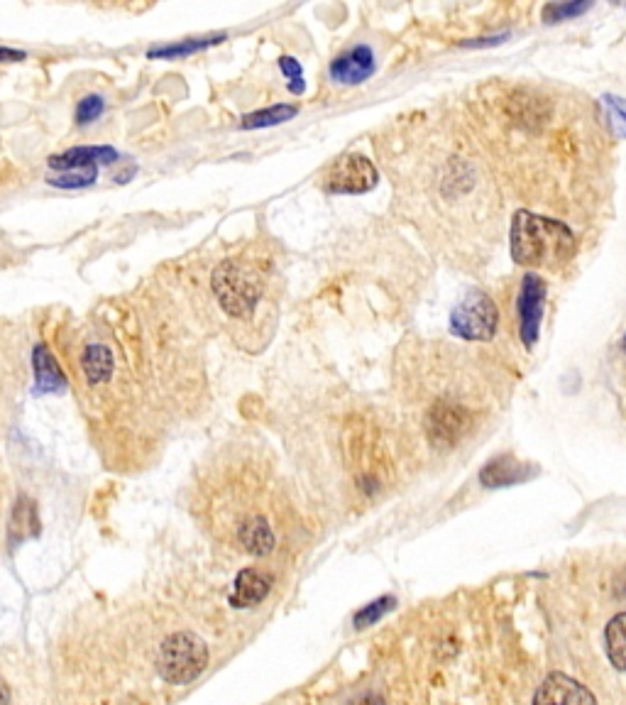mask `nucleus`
Instances as JSON below:
<instances>
[{
    "label": "nucleus",
    "mask_w": 626,
    "mask_h": 705,
    "mask_svg": "<svg viewBox=\"0 0 626 705\" xmlns=\"http://www.w3.org/2000/svg\"><path fill=\"white\" fill-rule=\"evenodd\" d=\"M208 287L218 311L230 321L245 324L255 319L265 299L267 275L260 262L250 255H228L211 270Z\"/></svg>",
    "instance_id": "obj_3"
},
{
    "label": "nucleus",
    "mask_w": 626,
    "mask_h": 705,
    "mask_svg": "<svg viewBox=\"0 0 626 705\" xmlns=\"http://www.w3.org/2000/svg\"><path fill=\"white\" fill-rule=\"evenodd\" d=\"M543 306H546V282L534 275V272H529V275H524V280H521L519 297H516L519 338L526 346V351H531L538 343V336H541Z\"/></svg>",
    "instance_id": "obj_8"
},
{
    "label": "nucleus",
    "mask_w": 626,
    "mask_h": 705,
    "mask_svg": "<svg viewBox=\"0 0 626 705\" xmlns=\"http://www.w3.org/2000/svg\"><path fill=\"white\" fill-rule=\"evenodd\" d=\"M32 368H35V390L37 395H49V392H62L69 387L67 375H64L62 363L49 348L47 341H40L32 346Z\"/></svg>",
    "instance_id": "obj_12"
},
{
    "label": "nucleus",
    "mask_w": 626,
    "mask_h": 705,
    "mask_svg": "<svg viewBox=\"0 0 626 705\" xmlns=\"http://www.w3.org/2000/svg\"><path fill=\"white\" fill-rule=\"evenodd\" d=\"M206 664V644L196 635H191V632H177V635L167 637L157 654L159 676L167 683H177V686L199 679Z\"/></svg>",
    "instance_id": "obj_4"
},
{
    "label": "nucleus",
    "mask_w": 626,
    "mask_h": 705,
    "mask_svg": "<svg viewBox=\"0 0 626 705\" xmlns=\"http://www.w3.org/2000/svg\"><path fill=\"white\" fill-rule=\"evenodd\" d=\"M27 534H37V517L35 505L27 497H20L18 507L13 512V522H10V537L15 541H23Z\"/></svg>",
    "instance_id": "obj_20"
},
{
    "label": "nucleus",
    "mask_w": 626,
    "mask_h": 705,
    "mask_svg": "<svg viewBox=\"0 0 626 705\" xmlns=\"http://www.w3.org/2000/svg\"><path fill=\"white\" fill-rule=\"evenodd\" d=\"M512 258L524 267L556 270L578 253V238L563 221L519 211L512 221Z\"/></svg>",
    "instance_id": "obj_2"
},
{
    "label": "nucleus",
    "mask_w": 626,
    "mask_h": 705,
    "mask_svg": "<svg viewBox=\"0 0 626 705\" xmlns=\"http://www.w3.org/2000/svg\"><path fill=\"white\" fill-rule=\"evenodd\" d=\"M604 644H607V657L614 669L626 674V612L609 620L604 630Z\"/></svg>",
    "instance_id": "obj_18"
},
{
    "label": "nucleus",
    "mask_w": 626,
    "mask_h": 705,
    "mask_svg": "<svg viewBox=\"0 0 626 705\" xmlns=\"http://www.w3.org/2000/svg\"><path fill=\"white\" fill-rule=\"evenodd\" d=\"M98 169H74V172H62L59 177H47V184L59 189H86L96 182Z\"/></svg>",
    "instance_id": "obj_22"
},
{
    "label": "nucleus",
    "mask_w": 626,
    "mask_h": 705,
    "mask_svg": "<svg viewBox=\"0 0 626 705\" xmlns=\"http://www.w3.org/2000/svg\"><path fill=\"white\" fill-rule=\"evenodd\" d=\"M101 299L52 331L76 404L93 429L159 436L203 392L201 351L167 284Z\"/></svg>",
    "instance_id": "obj_1"
},
{
    "label": "nucleus",
    "mask_w": 626,
    "mask_h": 705,
    "mask_svg": "<svg viewBox=\"0 0 626 705\" xmlns=\"http://www.w3.org/2000/svg\"><path fill=\"white\" fill-rule=\"evenodd\" d=\"M507 40V35H499V37H485V40H470L463 42V47H487V45H499V42Z\"/></svg>",
    "instance_id": "obj_28"
},
{
    "label": "nucleus",
    "mask_w": 626,
    "mask_h": 705,
    "mask_svg": "<svg viewBox=\"0 0 626 705\" xmlns=\"http://www.w3.org/2000/svg\"><path fill=\"white\" fill-rule=\"evenodd\" d=\"M279 67H282L284 76L289 79V89L294 91V94H301V91H304V81H301L304 69H301V64L296 62L294 57H282L279 59Z\"/></svg>",
    "instance_id": "obj_26"
},
{
    "label": "nucleus",
    "mask_w": 626,
    "mask_h": 705,
    "mask_svg": "<svg viewBox=\"0 0 626 705\" xmlns=\"http://www.w3.org/2000/svg\"><path fill=\"white\" fill-rule=\"evenodd\" d=\"M377 71V59L367 45H358L343 52L331 62V79L343 86H358Z\"/></svg>",
    "instance_id": "obj_11"
},
{
    "label": "nucleus",
    "mask_w": 626,
    "mask_h": 705,
    "mask_svg": "<svg viewBox=\"0 0 626 705\" xmlns=\"http://www.w3.org/2000/svg\"><path fill=\"white\" fill-rule=\"evenodd\" d=\"M499 326V309L490 294L472 292L460 299L450 314V331L463 341H492Z\"/></svg>",
    "instance_id": "obj_6"
},
{
    "label": "nucleus",
    "mask_w": 626,
    "mask_h": 705,
    "mask_svg": "<svg viewBox=\"0 0 626 705\" xmlns=\"http://www.w3.org/2000/svg\"><path fill=\"white\" fill-rule=\"evenodd\" d=\"M592 8V3H548L543 8V20L546 23H560V20L578 18V15L587 13Z\"/></svg>",
    "instance_id": "obj_24"
},
{
    "label": "nucleus",
    "mask_w": 626,
    "mask_h": 705,
    "mask_svg": "<svg viewBox=\"0 0 626 705\" xmlns=\"http://www.w3.org/2000/svg\"><path fill=\"white\" fill-rule=\"evenodd\" d=\"M233 532L235 541H238V546L245 554L267 556L272 554L274 546H277V534H274L272 524H269L265 515H250L240 519Z\"/></svg>",
    "instance_id": "obj_13"
},
{
    "label": "nucleus",
    "mask_w": 626,
    "mask_h": 705,
    "mask_svg": "<svg viewBox=\"0 0 626 705\" xmlns=\"http://www.w3.org/2000/svg\"><path fill=\"white\" fill-rule=\"evenodd\" d=\"M272 576L260 568H243L235 578L233 593H230V605L233 608H252L260 605L272 590Z\"/></svg>",
    "instance_id": "obj_15"
},
{
    "label": "nucleus",
    "mask_w": 626,
    "mask_h": 705,
    "mask_svg": "<svg viewBox=\"0 0 626 705\" xmlns=\"http://www.w3.org/2000/svg\"><path fill=\"white\" fill-rule=\"evenodd\" d=\"M534 473V468L524 466V463L516 461L514 456H499L480 470V485L490 490L509 488V485L524 483V480H529Z\"/></svg>",
    "instance_id": "obj_16"
},
{
    "label": "nucleus",
    "mask_w": 626,
    "mask_h": 705,
    "mask_svg": "<svg viewBox=\"0 0 626 705\" xmlns=\"http://www.w3.org/2000/svg\"><path fill=\"white\" fill-rule=\"evenodd\" d=\"M225 35H211V37H189V40L169 42V45H157L147 52V59H184L191 54L203 52V49L221 45Z\"/></svg>",
    "instance_id": "obj_17"
},
{
    "label": "nucleus",
    "mask_w": 626,
    "mask_h": 705,
    "mask_svg": "<svg viewBox=\"0 0 626 705\" xmlns=\"http://www.w3.org/2000/svg\"><path fill=\"white\" fill-rule=\"evenodd\" d=\"M534 705H597V698L580 681L565 674H551L538 686Z\"/></svg>",
    "instance_id": "obj_10"
},
{
    "label": "nucleus",
    "mask_w": 626,
    "mask_h": 705,
    "mask_svg": "<svg viewBox=\"0 0 626 705\" xmlns=\"http://www.w3.org/2000/svg\"><path fill=\"white\" fill-rule=\"evenodd\" d=\"M299 113V108L291 106V103H277V106L265 108V111H255L250 116L243 118L240 128L243 130H260V128H272V125H282L287 123Z\"/></svg>",
    "instance_id": "obj_19"
},
{
    "label": "nucleus",
    "mask_w": 626,
    "mask_h": 705,
    "mask_svg": "<svg viewBox=\"0 0 626 705\" xmlns=\"http://www.w3.org/2000/svg\"><path fill=\"white\" fill-rule=\"evenodd\" d=\"M353 705H382L380 696H375V693H365V696L358 698Z\"/></svg>",
    "instance_id": "obj_29"
},
{
    "label": "nucleus",
    "mask_w": 626,
    "mask_h": 705,
    "mask_svg": "<svg viewBox=\"0 0 626 705\" xmlns=\"http://www.w3.org/2000/svg\"><path fill=\"white\" fill-rule=\"evenodd\" d=\"M602 103H604V111H607L609 125H612L614 135H617L619 140H624L626 138V98L604 94Z\"/></svg>",
    "instance_id": "obj_21"
},
{
    "label": "nucleus",
    "mask_w": 626,
    "mask_h": 705,
    "mask_svg": "<svg viewBox=\"0 0 626 705\" xmlns=\"http://www.w3.org/2000/svg\"><path fill=\"white\" fill-rule=\"evenodd\" d=\"M477 414L468 404L455 400H436L424 414V431L428 444L438 451H450L475 431Z\"/></svg>",
    "instance_id": "obj_5"
},
{
    "label": "nucleus",
    "mask_w": 626,
    "mask_h": 705,
    "mask_svg": "<svg viewBox=\"0 0 626 705\" xmlns=\"http://www.w3.org/2000/svg\"><path fill=\"white\" fill-rule=\"evenodd\" d=\"M350 436H353V444H350V456L358 463V478L360 485L365 490H377L382 483V458L384 453L375 446V436L365 429V426H358V429H350Z\"/></svg>",
    "instance_id": "obj_9"
},
{
    "label": "nucleus",
    "mask_w": 626,
    "mask_h": 705,
    "mask_svg": "<svg viewBox=\"0 0 626 705\" xmlns=\"http://www.w3.org/2000/svg\"><path fill=\"white\" fill-rule=\"evenodd\" d=\"M622 348H624V353H626V336H624V343H622Z\"/></svg>",
    "instance_id": "obj_31"
},
{
    "label": "nucleus",
    "mask_w": 626,
    "mask_h": 705,
    "mask_svg": "<svg viewBox=\"0 0 626 705\" xmlns=\"http://www.w3.org/2000/svg\"><path fill=\"white\" fill-rule=\"evenodd\" d=\"M375 165L362 155H343L323 172L321 187L326 194H365L377 187Z\"/></svg>",
    "instance_id": "obj_7"
},
{
    "label": "nucleus",
    "mask_w": 626,
    "mask_h": 705,
    "mask_svg": "<svg viewBox=\"0 0 626 705\" xmlns=\"http://www.w3.org/2000/svg\"><path fill=\"white\" fill-rule=\"evenodd\" d=\"M8 703H10V691H8V686L0 681V705H8Z\"/></svg>",
    "instance_id": "obj_30"
},
{
    "label": "nucleus",
    "mask_w": 626,
    "mask_h": 705,
    "mask_svg": "<svg viewBox=\"0 0 626 705\" xmlns=\"http://www.w3.org/2000/svg\"><path fill=\"white\" fill-rule=\"evenodd\" d=\"M118 152L108 145H91V147H74V150L52 155L47 160L49 169L59 172H74V169H98L101 165H113L118 160Z\"/></svg>",
    "instance_id": "obj_14"
},
{
    "label": "nucleus",
    "mask_w": 626,
    "mask_h": 705,
    "mask_svg": "<svg viewBox=\"0 0 626 705\" xmlns=\"http://www.w3.org/2000/svg\"><path fill=\"white\" fill-rule=\"evenodd\" d=\"M20 59H25V52H20V49L0 47V62H20Z\"/></svg>",
    "instance_id": "obj_27"
},
{
    "label": "nucleus",
    "mask_w": 626,
    "mask_h": 705,
    "mask_svg": "<svg viewBox=\"0 0 626 705\" xmlns=\"http://www.w3.org/2000/svg\"><path fill=\"white\" fill-rule=\"evenodd\" d=\"M103 108H106V103H103L101 96H96V94L84 96L79 101V106H76V123L79 125L93 123V120L101 118Z\"/></svg>",
    "instance_id": "obj_25"
},
{
    "label": "nucleus",
    "mask_w": 626,
    "mask_h": 705,
    "mask_svg": "<svg viewBox=\"0 0 626 705\" xmlns=\"http://www.w3.org/2000/svg\"><path fill=\"white\" fill-rule=\"evenodd\" d=\"M397 605V600L392 598V595H387V598H380V600H375V603H370L367 608H362L358 615H355V627L358 630H365V627H370V625H375L377 620H382L384 615H387L389 610Z\"/></svg>",
    "instance_id": "obj_23"
}]
</instances>
